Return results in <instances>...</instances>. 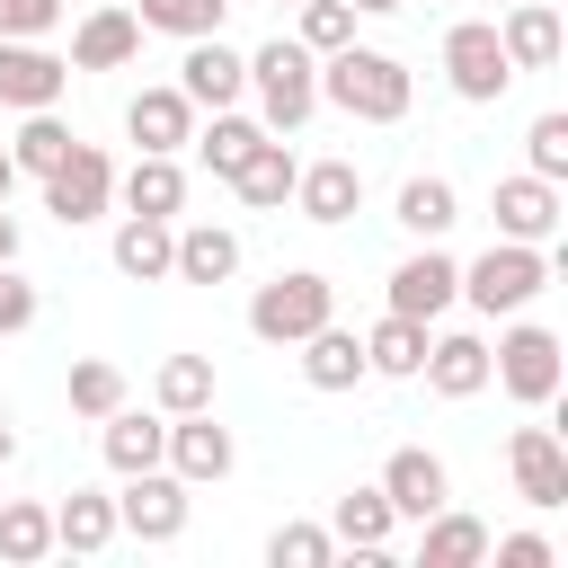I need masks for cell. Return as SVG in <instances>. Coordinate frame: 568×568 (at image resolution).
I'll list each match as a JSON object with an SVG mask.
<instances>
[{"mask_svg": "<svg viewBox=\"0 0 568 568\" xmlns=\"http://www.w3.org/2000/svg\"><path fill=\"white\" fill-rule=\"evenodd\" d=\"M178 89H186V106H195V115H213V106H240V89H248V53H231L222 36H186Z\"/></svg>", "mask_w": 568, "mask_h": 568, "instance_id": "obj_16", "label": "cell"}, {"mask_svg": "<svg viewBox=\"0 0 568 568\" xmlns=\"http://www.w3.org/2000/svg\"><path fill=\"white\" fill-rule=\"evenodd\" d=\"M62 89H71V62L44 36H0V106L36 115V106H62Z\"/></svg>", "mask_w": 568, "mask_h": 568, "instance_id": "obj_10", "label": "cell"}, {"mask_svg": "<svg viewBox=\"0 0 568 568\" xmlns=\"http://www.w3.org/2000/svg\"><path fill=\"white\" fill-rule=\"evenodd\" d=\"M106 408H124V373H115L106 355H80V364H71V417L98 426Z\"/></svg>", "mask_w": 568, "mask_h": 568, "instance_id": "obj_37", "label": "cell"}, {"mask_svg": "<svg viewBox=\"0 0 568 568\" xmlns=\"http://www.w3.org/2000/svg\"><path fill=\"white\" fill-rule=\"evenodd\" d=\"M18 257V222H9V204H0V266Z\"/></svg>", "mask_w": 568, "mask_h": 568, "instance_id": "obj_45", "label": "cell"}, {"mask_svg": "<svg viewBox=\"0 0 568 568\" xmlns=\"http://www.w3.org/2000/svg\"><path fill=\"white\" fill-rule=\"evenodd\" d=\"M18 195V160H9V142H0V204Z\"/></svg>", "mask_w": 568, "mask_h": 568, "instance_id": "obj_44", "label": "cell"}, {"mask_svg": "<svg viewBox=\"0 0 568 568\" xmlns=\"http://www.w3.org/2000/svg\"><path fill=\"white\" fill-rule=\"evenodd\" d=\"M320 320H337V284L320 266H284L275 284L248 293V337H266V346H302Z\"/></svg>", "mask_w": 568, "mask_h": 568, "instance_id": "obj_5", "label": "cell"}, {"mask_svg": "<svg viewBox=\"0 0 568 568\" xmlns=\"http://www.w3.org/2000/svg\"><path fill=\"white\" fill-rule=\"evenodd\" d=\"M115 204V160L98 151V142H71L53 169H44V213L62 222V231H80V222H98Z\"/></svg>", "mask_w": 568, "mask_h": 568, "instance_id": "obj_8", "label": "cell"}, {"mask_svg": "<svg viewBox=\"0 0 568 568\" xmlns=\"http://www.w3.org/2000/svg\"><path fill=\"white\" fill-rule=\"evenodd\" d=\"M417 364H426V320L382 311V320L364 328V373H382V382H417Z\"/></svg>", "mask_w": 568, "mask_h": 568, "instance_id": "obj_29", "label": "cell"}, {"mask_svg": "<svg viewBox=\"0 0 568 568\" xmlns=\"http://www.w3.org/2000/svg\"><path fill=\"white\" fill-rule=\"evenodd\" d=\"M506 470H515V497L524 506H568V444L550 435V426H515L506 435Z\"/></svg>", "mask_w": 568, "mask_h": 568, "instance_id": "obj_13", "label": "cell"}, {"mask_svg": "<svg viewBox=\"0 0 568 568\" xmlns=\"http://www.w3.org/2000/svg\"><path fill=\"white\" fill-rule=\"evenodd\" d=\"M151 399H160V417L213 408V355H169V364L151 373Z\"/></svg>", "mask_w": 568, "mask_h": 568, "instance_id": "obj_34", "label": "cell"}, {"mask_svg": "<svg viewBox=\"0 0 568 568\" xmlns=\"http://www.w3.org/2000/svg\"><path fill=\"white\" fill-rule=\"evenodd\" d=\"M248 89H257V124L266 133H302L320 115V53L302 36H275L248 53Z\"/></svg>", "mask_w": 568, "mask_h": 568, "instance_id": "obj_3", "label": "cell"}, {"mask_svg": "<svg viewBox=\"0 0 568 568\" xmlns=\"http://www.w3.org/2000/svg\"><path fill=\"white\" fill-rule=\"evenodd\" d=\"M36 559H53V506L0 497V568H36Z\"/></svg>", "mask_w": 568, "mask_h": 568, "instance_id": "obj_33", "label": "cell"}, {"mask_svg": "<svg viewBox=\"0 0 568 568\" xmlns=\"http://www.w3.org/2000/svg\"><path fill=\"white\" fill-rule=\"evenodd\" d=\"M266 559H275V568H328V559H337V532H328V524H275V532H266Z\"/></svg>", "mask_w": 568, "mask_h": 568, "instance_id": "obj_39", "label": "cell"}, {"mask_svg": "<svg viewBox=\"0 0 568 568\" xmlns=\"http://www.w3.org/2000/svg\"><path fill=\"white\" fill-rule=\"evenodd\" d=\"M488 559H497V568H550L559 550H550V532H506V541L488 532Z\"/></svg>", "mask_w": 568, "mask_h": 568, "instance_id": "obj_42", "label": "cell"}, {"mask_svg": "<svg viewBox=\"0 0 568 568\" xmlns=\"http://www.w3.org/2000/svg\"><path fill=\"white\" fill-rule=\"evenodd\" d=\"M550 275H559L550 248H532V240H488V248L462 266V302H470L479 320H515V311H532V302L550 293Z\"/></svg>", "mask_w": 568, "mask_h": 568, "instance_id": "obj_2", "label": "cell"}, {"mask_svg": "<svg viewBox=\"0 0 568 568\" xmlns=\"http://www.w3.org/2000/svg\"><path fill=\"white\" fill-rule=\"evenodd\" d=\"M275 9H284V0H275Z\"/></svg>", "mask_w": 568, "mask_h": 568, "instance_id": "obj_48", "label": "cell"}, {"mask_svg": "<svg viewBox=\"0 0 568 568\" xmlns=\"http://www.w3.org/2000/svg\"><path fill=\"white\" fill-rule=\"evenodd\" d=\"M9 453H18V435H9V426H0V462H9Z\"/></svg>", "mask_w": 568, "mask_h": 568, "instance_id": "obj_47", "label": "cell"}, {"mask_svg": "<svg viewBox=\"0 0 568 568\" xmlns=\"http://www.w3.org/2000/svg\"><path fill=\"white\" fill-rule=\"evenodd\" d=\"M106 541H115V497H106V488H71V497L53 506V550L98 559Z\"/></svg>", "mask_w": 568, "mask_h": 568, "instance_id": "obj_28", "label": "cell"}, {"mask_svg": "<svg viewBox=\"0 0 568 568\" xmlns=\"http://www.w3.org/2000/svg\"><path fill=\"white\" fill-rule=\"evenodd\" d=\"M390 222H399L408 240H444V231L462 222V195H453V178H408V186L390 195Z\"/></svg>", "mask_w": 568, "mask_h": 568, "instance_id": "obj_31", "label": "cell"}, {"mask_svg": "<svg viewBox=\"0 0 568 568\" xmlns=\"http://www.w3.org/2000/svg\"><path fill=\"white\" fill-rule=\"evenodd\" d=\"M160 444H169V417H142L133 399L98 417V453H106V470H115V479H124V470H151V462H160Z\"/></svg>", "mask_w": 568, "mask_h": 568, "instance_id": "obj_25", "label": "cell"}, {"mask_svg": "<svg viewBox=\"0 0 568 568\" xmlns=\"http://www.w3.org/2000/svg\"><path fill=\"white\" fill-rule=\"evenodd\" d=\"M293 9H302V44H311V53L355 44V0H293Z\"/></svg>", "mask_w": 568, "mask_h": 568, "instance_id": "obj_40", "label": "cell"}, {"mask_svg": "<svg viewBox=\"0 0 568 568\" xmlns=\"http://www.w3.org/2000/svg\"><path fill=\"white\" fill-rule=\"evenodd\" d=\"M106 257H115V275H133V284H169L178 222H160V213H124V222H115V240H106Z\"/></svg>", "mask_w": 568, "mask_h": 568, "instance_id": "obj_21", "label": "cell"}, {"mask_svg": "<svg viewBox=\"0 0 568 568\" xmlns=\"http://www.w3.org/2000/svg\"><path fill=\"white\" fill-rule=\"evenodd\" d=\"M408 98H417V80H408L399 53H382V44H337V53H320V106H337V115H355V124H399Z\"/></svg>", "mask_w": 568, "mask_h": 568, "instance_id": "obj_1", "label": "cell"}, {"mask_svg": "<svg viewBox=\"0 0 568 568\" xmlns=\"http://www.w3.org/2000/svg\"><path fill=\"white\" fill-rule=\"evenodd\" d=\"M293 213L320 222V231L355 222V213H364V169H355V160H302V178H293Z\"/></svg>", "mask_w": 568, "mask_h": 568, "instance_id": "obj_18", "label": "cell"}, {"mask_svg": "<svg viewBox=\"0 0 568 568\" xmlns=\"http://www.w3.org/2000/svg\"><path fill=\"white\" fill-rule=\"evenodd\" d=\"M160 462H169L186 488H213V479H231L240 444H231V426H222L213 408H186V417H169V444H160Z\"/></svg>", "mask_w": 568, "mask_h": 568, "instance_id": "obj_12", "label": "cell"}, {"mask_svg": "<svg viewBox=\"0 0 568 568\" xmlns=\"http://www.w3.org/2000/svg\"><path fill=\"white\" fill-rule=\"evenodd\" d=\"M488 382H497L506 399H524V408H550L559 382H568V346H559V328H541V320L515 311V328L488 346Z\"/></svg>", "mask_w": 568, "mask_h": 568, "instance_id": "obj_4", "label": "cell"}, {"mask_svg": "<svg viewBox=\"0 0 568 568\" xmlns=\"http://www.w3.org/2000/svg\"><path fill=\"white\" fill-rule=\"evenodd\" d=\"M497 44H506V62H515V71H550V62H559V44H568V27H559V9H550V0H506Z\"/></svg>", "mask_w": 568, "mask_h": 568, "instance_id": "obj_19", "label": "cell"}, {"mask_svg": "<svg viewBox=\"0 0 568 568\" xmlns=\"http://www.w3.org/2000/svg\"><path fill=\"white\" fill-rule=\"evenodd\" d=\"M373 488L390 497V515H399V524H426L435 506H453V470H444L426 444H399V453L382 462V479H373Z\"/></svg>", "mask_w": 568, "mask_h": 568, "instance_id": "obj_14", "label": "cell"}, {"mask_svg": "<svg viewBox=\"0 0 568 568\" xmlns=\"http://www.w3.org/2000/svg\"><path fill=\"white\" fill-rule=\"evenodd\" d=\"M124 133H133L142 151H186V133H195V106H186V89H178V80H160V89H133V98H124Z\"/></svg>", "mask_w": 568, "mask_h": 568, "instance_id": "obj_20", "label": "cell"}, {"mask_svg": "<svg viewBox=\"0 0 568 568\" xmlns=\"http://www.w3.org/2000/svg\"><path fill=\"white\" fill-rule=\"evenodd\" d=\"M62 151H71V124H62L53 106H36V115H27L18 133H9V160H18V178H44V169H53Z\"/></svg>", "mask_w": 568, "mask_h": 568, "instance_id": "obj_36", "label": "cell"}, {"mask_svg": "<svg viewBox=\"0 0 568 568\" xmlns=\"http://www.w3.org/2000/svg\"><path fill=\"white\" fill-rule=\"evenodd\" d=\"M186 515H195V497H186V479H178L169 462L124 470V488H115V532H133V541H178Z\"/></svg>", "mask_w": 568, "mask_h": 568, "instance_id": "obj_7", "label": "cell"}, {"mask_svg": "<svg viewBox=\"0 0 568 568\" xmlns=\"http://www.w3.org/2000/svg\"><path fill=\"white\" fill-rule=\"evenodd\" d=\"M328 532H337V550L382 559V550H390V532H399V515H390V497H382V488H346V497H337V515H328Z\"/></svg>", "mask_w": 568, "mask_h": 568, "instance_id": "obj_30", "label": "cell"}, {"mask_svg": "<svg viewBox=\"0 0 568 568\" xmlns=\"http://www.w3.org/2000/svg\"><path fill=\"white\" fill-rule=\"evenodd\" d=\"M186 142H195V160H204V169L231 186V169H240V160L266 142V124H257V115H240V106H213V124H204V133H186Z\"/></svg>", "mask_w": 568, "mask_h": 568, "instance_id": "obj_32", "label": "cell"}, {"mask_svg": "<svg viewBox=\"0 0 568 568\" xmlns=\"http://www.w3.org/2000/svg\"><path fill=\"white\" fill-rule=\"evenodd\" d=\"M444 80H453L462 106H497L515 89V62L497 44V18H453L444 27Z\"/></svg>", "mask_w": 568, "mask_h": 568, "instance_id": "obj_6", "label": "cell"}, {"mask_svg": "<svg viewBox=\"0 0 568 568\" xmlns=\"http://www.w3.org/2000/svg\"><path fill=\"white\" fill-rule=\"evenodd\" d=\"M390 9H408V0H355V18H390Z\"/></svg>", "mask_w": 568, "mask_h": 568, "instance_id": "obj_46", "label": "cell"}, {"mask_svg": "<svg viewBox=\"0 0 568 568\" xmlns=\"http://www.w3.org/2000/svg\"><path fill=\"white\" fill-rule=\"evenodd\" d=\"M231 275H240V231H222V222H178L169 284H231Z\"/></svg>", "mask_w": 568, "mask_h": 568, "instance_id": "obj_22", "label": "cell"}, {"mask_svg": "<svg viewBox=\"0 0 568 568\" xmlns=\"http://www.w3.org/2000/svg\"><path fill=\"white\" fill-rule=\"evenodd\" d=\"M488 559V524L462 515V506H435L417 524V568H479Z\"/></svg>", "mask_w": 568, "mask_h": 568, "instance_id": "obj_26", "label": "cell"}, {"mask_svg": "<svg viewBox=\"0 0 568 568\" xmlns=\"http://www.w3.org/2000/svg\"><path fill=\"white\" fill-rule=\"evenodd\" d=\"M62 0H0V36H53Z\"/></svg>", "mask_w": 568, "mask_h": 568, "instance_id": "obj_43", "label": "cell"}, {"mask_svg": "<svg viewBox=\"0 0 568 568\" xmlns=\"http://www.w3.org/2000/svg\"><path fill=\"white\" fill-rule=\"evenodd\" d=\"M417 382L435 390V399H479L488 390V337L479 328H426V364H417Z\"/></svg>", "mask_w": 568, "mask_h": 568, "instance_id": "obj_17", "label": "cell"}, {"mask_svg": "<svg viewBox=\"0 0 568 568\" xmlns=\"http://www.w3.org/2000/svg\"><path fill=\"white\" fill-rule=\"evenodd\" d=\"M488 213H497V240H532V248H550V240H559V222H568V195H559L550 178L515 169V178H497Z\"/></svg>", "mask_w": 568, "mask_h": 568, "instance_id": "obj_11", "label": "cell"}, {"mask_svg": "<svg viewBox=\"0 0 568 568\" xmlns=\"http://www.w3.org/2000/svg\"><path fill=\"white\" fill-rule=\"evenodd\" d=\"M382 302H390L399 320H426V328H435V320H444V311L462 302V257H444L435 240H417V248H408V257L390 266Z\"/></svg>", "mask_w": 568, "mask_h": 568, "instance_id": "obj_9", "label": "cell"}, {"mask_svg": "<svg viewBox=\"0 0 568 568\" xmlns=\"http://www.w3.org/2000/svg\"><path fill=\"white\" fill-rule=\"evenodd\" d=\"M302 382H311V390H355V382H373V373H364V337L337 328V320H320V328L302 337Z\"/></svg>", "mask_w": 568, "mask_h": 568, "instance_id": "obj_24", "label": "cell"}, {"mask_svg": "<svg viewBox=\"0 0 568 568\" xmlns=\"http://www.w3.org/2000/svg\"><path fill=\"white\" fill-rule=\"evenodd\" d=\"M142 53V18H133V0H98L80 27H71V71H124Z\"/></svg>", "mask_w": 568, "mask_h": 568, "instance_id": "obj_15", "label": "cell"}, {"mask_svg": "<svg viewBox=\"0 0 568 568\" xmlns=\"http://www.w3.org/2000/svg\"><path fill=\"white\" fill-rule=\"evenodd\" d=\"M133 18H142V36H222V18H231V0H133Z\"/></svg>", "mask_w": 568, "mask_h": 568, "instance_id": "obj_35", "label": "cell"}, {"mask_svg": "<svg viewBox=\"0 0 568 568\" xmlns=\"http://www.w3.org/2000/svg\"><path fill=\"white\" fill-rule=\"evenodd\" d=\"M524 169L550 178V186L568 178V115H559V106H541V115L524 124Z\"/></svg>", "mask_w": 568, "mask_h": 568, "instance_id": "obj_38", "label": "cell"}, {"mask_svg": "<svg viewBox=\"0 0 568 568\" xmlns=\"http://www.w3.org/2000/svg\"><path fill=\"white\" fill-rule=\"evenodd\" d=\"M115 195H124V213L178 222V213H186V169H178V151H142V160L115 178Z\"/></svg>", "mask_w": 568, "mask_h": 568, "instance_id": "obj_23", "label": "cell"}, {"mask_svg": "<svg viewBox=\"0 0 568 568\" xmlns=\"http://www.w3.org/2000/svg\"><path fill=\"white\" fill-rule=\"evenodd\" d=\"M293 178H302V160L284 151V133H266V142L231 169V195H240V204H257V213H275V204H293Z\"/></svg>", "mask_w": 568, "mask_h": 568, "instance_id": "obj_27", "label": "cell"}, {"mask_svg": "<svg viewBox=\"0 0 568 568\" xmlns=\"http://www.w3.org/2000/svg\"><path fill=\"white\" fill-rule=\"evenodd\" d=\"M18 328H36V284L18 275V257L0 266V337H18Z\"/></svg>", "mask_w": 568, "mask_h": 568, "instance_id": "obj_41", "label": "cell"}]
</instances>
